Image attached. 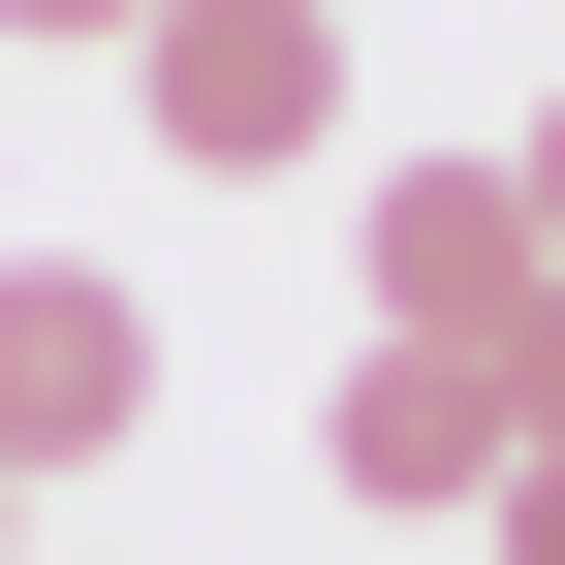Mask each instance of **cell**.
I'll list each match as a JSON object with an SVG mask.
<instances>
[{"label":"cell","instance_id":"cell-1","mask_svg":"<svg viewBox=\"0 0 565 565\" xmlns=\"http://www.w3.org/2000/svg\"><path fill=\"white\" fill-rule=\"evenodd\" d=\"M126 95H158L189 189H282V158H345V0H158Z\"/></svg>","mask_w":565,"mask_h":565},{"label":"cell","instance_id":"cell-2","mask_svg":"<svg viewBox=\"0 0 565 565\" xmlns=\"http://www.w3.org/2000/svg\"><path fill=\"white\" fill-rule=\"evenodd\" d=\"M158 440V315L95 252H0V471H126Z\"/></svg>","mask_w":565,"mask_h":565},{"label":"cell","instance_id":"cell-3","mask_svg":"<svg viewBox=\"0 0 565 565\" xmlns=\"http://www.w3.org/2000/svg\"><path fill=\"white\" fill-rule=\"evenodd\" d=\"M315 471H345V503H503L534 440H503V377H471V345H408V315H377V345L315 377Z\"/></svg>","mask_w":565,"mask_h":565},{"label":"cell","instance_id":"cell-4","mask_svg":"<svg viewBox=\"0 0 565 565\" xmlns=\"http://www.w3.org/2000/svg\"><path fill=\"white\" fill-rule=\"evenodd\" d=\"M503 282H534V189H503V158H377V315H408V345H471Z\"/></svg>","mask_w":565,"mask_h":565},{"label":"cell","instance_id":"cell-5","mask_svg":"<svg viewBox=\"0 0 565 565\" xmlns=\"http://www.w3.org/2000/svg\"><path fill=\"white\" fill-rule=\"evenodd\" d=\"M471 377H503V440H565V252L503 282V315H471Z\"/></svg>","mask_w":565,"mask_h":565},{"label":"cell","instance_id":"cell-6","mask_svg":"<svg viewBox=\"0 0 565 565\" xmlns=\"http://www.w3.org/2000/svg\"><path fill=\"white\" fill-rule=\"evenodd\" d=\"M471 534H503V565H565V440H534V471H503V503H471Z\"/></svg>","mask_w":565,"mask_h":565},{"label":"cell","instance_id":"cell-7","mask_svg":"<svg viewBox=\"0 0 565 565\" xmlns=\"http://www.w3.org/2000/svg\"><path fill=\"white\" fill-rule=\"evenodd\" d=\"M503 189H534V252H565V95H534V126H503Z\"/></svg>","mask_w":565,"mask_h":565},{"label":"cell","instance_id":"cell-8","mask_svg":"<svg viewBox=\"0 0 565 565\" xmlns=\"http://www.w3.org/2000/svg\"><path fill=\"white\" fill-rule=\"evenodd\" d=\"M0 32H95V63H126V32H158V0H0Z\"/></svg>","mask_w":565,"mask_h":565},{"label":"cell","instance_id":"cell-9","mask_svg":"<svg viewBox=\"0 0 565 565\" xmlns=\"http://www.w3.org/2000/svg\"><path fill=\"white\" fill-rule=\"evenodd\" d=\"M0 534H32V471H0Z\"/></svg>","mask_w":565,"mask_h":565}]
</instances>
